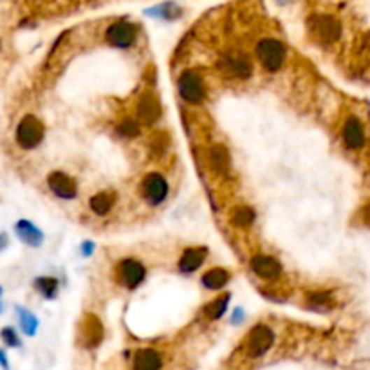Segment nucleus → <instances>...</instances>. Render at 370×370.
<instances>
[{
    "instance_id": "obj_10",
    "label": "nucleus",
    "mask_w": 370,
    "mask_h": 370,
    "mask_svg": "<svg viewBox=\"0 0 370 370\" xmlns=\"http://www.w3.org/2000/svg\"><path fill=\"white\" fill-rule=\"evenodd\" d=\"M163 104H161L159 94L154 89H145L134 99L132 116L141 123L143 129H152V127L159 125L163 120Z\"/></svg>"
},
{
    "instance_id": "obj_3",
    "label": "nucleus",
    "mask_w": 370,
    "mask_h": 370,
    "mask_svg": "<svg viewBox=\"0 0 370 370\" xmlns=\"http://www.w3.org/2000/svg\"><path fill=\"white\" fill-rule=\"evenodd\" d=\"M255 67L251 52L242 48H229L217 56V73L229 82H248L253 78Z\"/></svg>"
},
{
    "instance_id": "obj_17",
    "label": "nucleus",
    "mask_w": 370,
    "mask_h": 370,
    "mask_svg": "<svg viewBox=\"0 0 370 370\" xmlns=\"http://www.w3.org/2000/svg\"><path fill=\"white\" fill-rule=\"evenodd\" d=\"M166 357L157 347H139L130 357V370H163Z\"/></svg>"
},
{
    "instance_id": "obj_14",
    "label": "nucleus",
    "mask_w": 370,
    "mask_h": 370,
    "mask_svg": "<svg viewBox=\"0 0 370 370\" xmlns=\"http://www.w3.org/2000/svg\"><path fill=\"white\" fill-rule=\"evenodd\" d=\"M340 139L343 143V147L350 152H357L365 148L367 145V129L362 118L356 114H347L341 120L340 125Z\"/></svg>"
},
{
    "instance_id": "obj_11",
    "label": "nucleus",
    "mask_w": 370,
    "mask_h": 370,
    "mask_svg": "<svg viewBox=\"0 0 370 370\" xmlns=\"http://www.w3.org/2000/svg\"><path fill=\"white\" fill-rule=\"evenodd\" d=\"M276 334L275 329L269 323H257L250 329V332L246 334L244 341H242V349H244V356L248 360H260L266 356L275 345Z\"/></svg>"
},
{
    "instance_id": "obj_9",
    "label": "nucleus",
    "mask_w": 370,
    "mask_h": 370,
    "mask_svg": "<svg viewBox=\"0 0 370 370\" xmlns=\"http://www.w3.org/2000/svg\"><path fill=\"white\" fill-rule=\"evenodd\" d=\"M43 139H45V123L33 112L24 114L15 127L17 147L24 152H33L42 147Z\"/></svg>"
},
{
    "instance_id": "obj_26",
    "label": "nucleus",
    "mask_w": 370,
    "mask_h": 370,
    "mask_svg": "<svg viewBox=\"0 0 370 370\" xmlns=\"http://www.w3.org/2000/svg\"><path fill=\"white\" fill-rule=\"evenodd\" d=\"M15 315H17L18 327H20L22 334L27 336V338L36 336V332H38V327H40V320H38V316L33 313V311L27 309V307H24V306H17L15 307Z\"/></svg>"
},
{
    "instance_id": "obj_19",
    "label": "nucleus",
    "mask_w": 370,
    "mask_h": 370,
    "mask_svg": "<svg viewBox=\"0 0 370 370\" xmlns=\"http://www.w3.org/2000/svg\"><path fill=\"white\" fill-rule=\"evenodd\" d=\"M232 278H233V271L229 267L213 266L210 267V269H206V271L201 273V276H199V284H201V287H203L204 291H208V293L219 294L222 293L224 289L228 287Z\"/></svg>"
},
{
    "instance_id": "obj_1",
    "label": "nucleus",
    "mask_w": 370,
    "mask_h": 370,
    "mask_svg": "<svg viewBox=\"0 0 370 370\" xmlns=\"http://www.w3.org/2000/svg\"><path fill=\"white\" fill-rule=\"evenodd\" d=\"M251 56H253L255 65H259V69L262 73L269 74V76H276L287 65L289 48L280 36L262 35L253 43Z\"/></svg>"
},
{
    "instance_id": "obj_5",
    "label": "nucleus",
    "mask_w": 370,
    "mask_h": 370,
    "mask_svg": "<svg viewBox=\"0 0 370 370\" xmlns=\"http://www.w3.org/2000/svg\"><path fill=\"white\" fill-rule=\"evenodd\" d=\"M148 278V267L139 257L125 255L114 262L112 266V280L120 289L127 293L138 291Z\"/></svg>"
},
{
    "instance_id": "obj_20",
    "label": "nucleus",
    "mask_w": 370,
    "mask_h": 370,
    "mask_svg": "<svg viewBox=\"0 0 370 370\" xmlns=\"http://www.w3.org/2000/svg\"><path fill=\"white\" fill-rule=\"evenodd\" d=\"M13 232L22 244L27 246V248H33V250L42 248L43 242H45L43 229L29 219H18L13 226Z\"/></svg>"
},
{
    "instance_id": "obj_24",
    "label": "nucleus",
    "mask_w": 370,
    "mask_h": 370,
    "mask_svg": "<svg viewBox=\"0 0 370 370\" xmlns=\"http://www.w3.org/2000/svg\"><path fill=\"white\" fill-rule=\"evenodd\" d=\"M33 289H35V293L38 294L40 298L51 301L58 298V294H60L62 291V284L56 276L40 275L33 280Z\"/></svg>"
},
{
    "instance_id": "obj_23",
    "label": "nucleus",
    "mask_w": 370,
    "mask_h": 370,
    "mask_svg": "<svg viewBox=\"0 0 370 370\" xmlns=\"http://www.w3.org/2000/svg\"><path fill=\"white\" fill-rule=\"evenodd\" d=\"M229 300H232V293H228V291L215 294L210 301L204 304L203 309H201V316L210 323L220 322L226 316V313H228Z\"/></svg>"
},
{
    "instance_id": "obj_13",
    "label": "nucleus",
    "mask_w": 370,
    "mask_h": 370,
    "mask_svg": "<svg viewBox=\"0 0 370 370\" xmlns=\"http://www.w3.org/2000/svg\"><path fill=\"white\" fill-rule=\"evenodd\" d=\"M45 186H48L49 194L62 203H71L80 197V183L73 173L65 172V170H51L45 177Z\"/></svg>"
},
{
    "instance_id": "obj_6",
    "label": "nucleus",
    "mask_w": 370,
    "mask_h": 370,
    "mask_svg": "<svg viewBox=\"0 0 370 370\" xmlns=\"http://www.w3.org/2000/svg\"><path fill=\"white\" fill-rule=\"evenodd\" d=\"M248 269L259 280L260 287H276L284 280L285 269L276 255L267 251H257L248 259Z\"/></svg>"
},
{
    "instance_id": "obj_2",
    "label": "nucleus",
    "mask_w": 370,
    "mask_h": 370,
    "mask_svg": "<svg viewBox=\"0 0 370 370\" xmlns=\"http://www.w3.org/2000/svg\"><path fill=\"white\" fill-rule=\"evenodd\" d=\"M177 98L188 107H203L210 96V83L201 67H186L176 78Z\"/></svg>"
},
{
    "instance_id": "obj_15",
    "label": "nucleus",
    "mask_w": 370,
    "mask_h": 370,
    "mask_svg": "<svg viewBox=\"0 0 370 370\" xmlns=\"http://www.w3.org/2000/svg\"><path fill=\"white\" fill-rule=\"evenodd\" d=\"M208 257H210V250H208L206 246H186L176 260L177 271L181 273L183 276L195 275V273L201 271L204 267V264L208 262Z\"/></svg>"
},
{
    "instance_id": "obj_31",
    "label": "nucleus",
    "mask_w": 370,
    "mask_h": 370,
    "mask_svg": "<svg viewBox=\"0 0 370 370\" xmlns=\"http://www.w3.org/2000/svg\"><path fill=\"white\" fill-rule=\"evenodd\" d=\"M0 367L4 370H9V360H8V354H6L4 349H0Z\"/></svg>"
},
{
    "instance_id": "obj_12",
    "label": "nucleus",
    "mask_w": 370,
    "mask_h": 370,
    "mask_svg": "<svg viewBox=\"0 0 370 370\" xmlns=\"http://www.w3.org/2000/svg\"><path fill=\"white\" fill-rule=\"evenodd\" d=\"M105 341V325L96 313H87L80 318L76 329V343L83 350H96Z\"/></svg>"
},
{
    "instance_id": "obj_22",
    "label": "nucleus",
    "mask_w": 370,
    "mask_h": 370,
    "mask_svg": "<svg viewBox=\"0 0 370 370\" xmlns=\"http://www.w3.org/2000/svg\"><path fill=\"white\" fill-rule=\"evenodd\" d=\"M228 220L239 232H250L257 222V210L248 203H239L229 210Z\"/></svg>"
},
{
    "instance_id": "obj_28",
    "label": "nucleus",
    "mask_w": 370,
    "mask_h": 370,
    "mask_svg": "<svg viewBox=\"0 0 370 370\" xmlns=\"http://www.w3.org/2000/svg\"><path fill=\"white\" fill-rule=\"evenodd\" d=\"M246 322V311L242 307H235L232 311V315L228 316V323L233 325V327H241L242 323Z\"/></svg>"
},
{
    "instance_id": "obj_18",
    "label": "nucleus",
    "mask_w": 370,
    "mask_h": 370,
    "mask_svg": "<svg viewBox=\"0 0 370 370\" xmlns=\"http://www.w3.org/2000/svg\"><path fill=\"white\" fill-rule=\"evenodd\" d=\"M120 204V195L116 190L104 188L98 190L96 194H92L87 201V208L91 211L92 215L98 219H107L112 211L116 210V206Z\"/></svg>"
},
{
    "instance_id": "obj_32",
    "label": "nucleus",
    "mask_w": 370,
    "mask_h": 370,
    "mask_svg": "<svg viewBox=\"0 0 370 370\" xmlns=\"http://www.w3.org/2000/svg\"><path fill=\"white\" fill-rule=\"evenodd\" d=\"M2 297H4V287L0 285V315H2V311H4V304H2Z\"/></svg>"
},
{
    "instance_id": "obj_4",
    "label": "nucleus",
    "mask_w": 370,
    "mask_h": 370,
    "mask_svg": "<svg viewBox=\"0 0 370 370\" xmlns=\"http://www.w3.org/2000/svg\"><path fill=\"white\" fill-rule=\"evenodd\" d=\"M138 197L145 206L157 210L168 203L172 195V183L168 176L161 170H148L139 177L138 186H136Z\"/></svg>"
},
{
    "instance_id": "obj_33",
    "label": "nucleus",
    "mask_w": 370,
    "mask_h": 370,
    "mask_svg": "<svg viewBox=\"0 0 370 370\" xmlns=\"http://www.w3.org/2000/svg\"><path fill=\"white\" fill-rule=\"evenodd\" d=\"M0 51H2V43H0Z\"/></svg>"
},
{
    "instance_id": "obj_21",
    "label": "nucleus",
    "mask_w": 370,
    "mask_h": 370,
    "mask_svg": "<svg viewBox=\"0 0 370 370\" xmlns=\"http://www.w3.org/2000/svg\"><path fill=\"white\" fill-rule=\"evenodd\" d=\"M336 304L338 300L334 298V294L325 289H313V291H307L304 297V307L311 313H320V315L331 313Z\"/></svg>"
},
{
    "instance_id": "obj_7",
    "label": "nucleus",
    "mask_w": 370,
    "mask_h": 370,
    "mask_svg": "<svg viewBox=\"0 0 370 370\" xmlns=\"http://www.w3.org/2000/svg\"><path fill=\"white\" fill-rule=\"evenodd\" d=\"M139 38H141V27L130 18H116L104 31L105 43L118 51H130L138 48Z\"/></svg>"
},
{
    "instance_id": "obj_8",
    "label": "nucleus",
    "mask_w": 370,
    "mask_h": 370,
    "mask_svg": "<svg viewBox=\"0 0 370 370\" xmlns=\"http://www.w3.org/2000/svg\"><path fill=\"white\" fill-rule=\"evenodd\" d=\"M203 161L208 172L219 179V181H228L233 176V157L232 150L226 143L211 141L208 143L203 150Z\"/></svg>"
},
{
    "instance_id": "obj_29",
    "label": "nucleus",
    "mask_w": 370,
    "mask_h": 370,
    "mask_svg": "<svg viewBox=\"0 0 370 370\" xmlns=\"http://www.w3.org/2000/svg\"><path fill=\"white\" fill-rule=\"evenodd\" d=\"M96 253V242L94 241H82L80 244V255H82V259H91L92 255Z\"/></svg>"
},
{
    "instance_id": "obj_25",
    "label": "nucleus",
    "mask_w": 370,
    "mask_h": 370,
    "mask_svg": "<svg viewBox=\"0 0 370 370\" xmlns=\"http://www.w3.org/2000/svg\"><path fill=\"white\" fill-rule=\"evenodd\" d=\"M114 134H116L118 138L125 139V141H134V139H138L143 134V127L132 114H129V116H121L114 123Z\"/></svg>"
},
{
    "instance_id": "obj_27",
    "label": "nucleus",
    "mask_w": 370,
    "mask_h": 370,
    "mask_svg": "<svg viewBox=\"0 0 370 370\" xmlns=\"http://www.w3.org/2000/svg\"><path fill=\"white\" fill-rule=\"evenodd\" d=\"M0 340H2V343H4L6 347H9V349H20L22 347L20 334H18L17 329L11 327V325H6V327L0 329Z\"/></svg>"
},
{
    "instance_id": "obj_16",
    "label": "nucleus",
    "mask_w": 370,
    "mask_h": 370,
    "mask_svg": "<svg viewBox=\"0 0 370 370\" xmlns=\"http://www.w3.org/2000/svg\"><path fill=\"white\" fill-rule=\"evenodd\" d=\"M311 35L315 38L316 43L320 45H332L338 42L341 35V26L340 22L336 20L331 15H316L311 20Z\"/></svg>"
},
{
    "instance_id": "obj_30",
    "label": "nucleus",
    "mask_w": 370,
    "mask_h": 370,
    "mask_svg": "<svg viewBox=\"0 0 370 370\" xmlns=\"http://www.w3.org/2000/svg\"><path fill=\"white\" fill-rule=\"evenodd\" d=\"M9 246V235L6 232H0V253L4 250H8Z\"/></svg>"
}]
</instances>
